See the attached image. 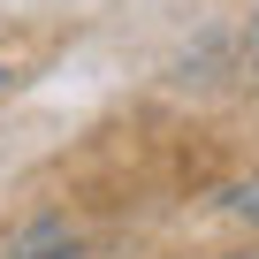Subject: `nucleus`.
Returning a JSON list of instances; mask_svg holds the SVG:
<instances>
[{
	"label": "nucleus",
	"mask_w": 259,
	"mask_h": 259,
	"mask_svg": "<svg viewBox=\"0 0 259 259\" xmlns=\"http://www.w3.org/2000/svg\"><path fill=\"white\" fill-rule=\"evenodd\" d=\"M0 259H92V244H84V229L69 213L38 206V213H23L8 236H0Z\"/></svg>",
	"instance_id": "obj_1"
},
{
	"label": "nucleus",
	"mask_w": 259,
	"mask_h": 259,
	"mask_svg": "<svg viewBox=\"0 0 259 259\" xmlns=\"http://www.w3.org/2000/svg\"><path fill=\"white\" fill-rule=\"evenodd\" d=\"M213 206H221L229 221L259 229V168H251V176H236V183H221V191H213Z\"/></svg>",
	"instance_id": "obj_2"
},
{
	"label": "nucleus",
	"mask_w": 259,
	"mask_h": 259,
	"mask_svg": "<svg viewBox=\"0 0 259 259\" xmlns=\"http://www.w3.org/2000/svg\"><path fill=\"white\" fill-rule=\"evenodd\" d=\"M236 61H244V76H259V23H251V31L236 38Z\"/></svg>",
	"instance_id": "obj_3"
},
{
	"label": "nucleus",
	"mask_w": 259,
	"mask_h": 259,
	"mask_svg": "<svg viewBox=\"0 0 259 259\" xmlns=\"http://www.w3.org/2000/svg\"><path fill=\"white\" fill-rule=\"evenodd\" d=\"M213 259H259V244H236V251H213Z\"/></svg>",
	"instance_id": "obj_4"
},
{
	"label": "nucleus",
	"mask_w": 259,
	"mask_h": 259,
	"mask_svg": "<svg viewBox=\"0 0 259 259\" xmlns=\"http://www.w3.org/2000/svg\"><path fill=\"white\" fill-rule=\"evenodd\" d=\"M8 84H16V69H8V54H0V92H8Z\"/></svg>",
	"instance_id": "obj_5"
}]
</instances>
